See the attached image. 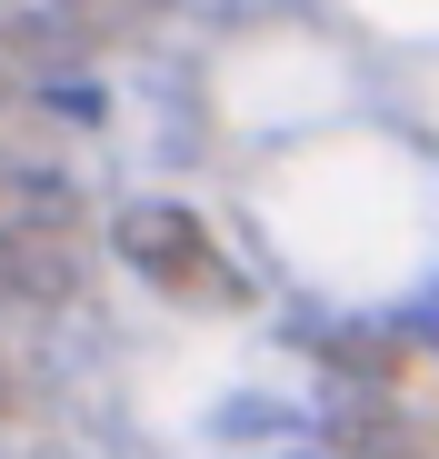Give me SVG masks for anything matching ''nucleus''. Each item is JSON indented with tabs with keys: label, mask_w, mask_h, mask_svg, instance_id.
<instances>
[{
	"label": "nucleus",
	"mask_w": 439,
	"mask_h": 459,
	"mask_svg": "<svg viewBox=\"0 0 439 459\" xmlns=\"http://www.w3.org/2000/svg\"><path fill=\"white\" fill-rule=\"evenodd\" d=\"M330 459H429V429H419L400 400L359 390V400L330 410Z\"/></svg>",
	"instance_id": "7ed1b4c3"
},
{
	"label": "nucleus",
	"mask_w": 439,
	"mask_h": 459,
	"mask_svg": "<svg viewBox=\"0 0 439 459\" xmlns=\"http://www.w3.org/2000/svg\"><path fill=\"white\" fill-rule=\"evenodd\" d=\"M0 290L11 299H70L81 290V230H0Z\"/></svg>",
	"instance_id": "f03ea898"
},
{
	"label": "nucleus",
	"mask_w": 439,
	"mask_h": 459,
	"mask_svg": "<svg viewBox=\"0 0 439 459\" xmlns=\"http://www.w3.org/2000/svg\"><path fill=\"white\" fill-rule=\"evenodd\" d=\"M110 240H120V260H130L140 280L170 290V299H240V270L220 260L210 220H200V210H180V200H130Z\"/></svg>",
	"instance_id": "f257e3e1"
},
{
	"label": "nucleus",
	"mask_w": 439,
	"mask_h": 459,
	"mask_svg": "<svg viewBox=\"0 0 439 459\" xmlns=\"http://www.w3.org/2000/svg\"><path fill=\"white\" fill-rule=\"evenodd\" d=\"M11 410H21V369L0 359V420H11Z\"/></svg>",
	"instance_id": "423d86ee"
},
{
	"label": "nucleus",
	"mask_w": 439,
	"mask_h": 459,
	"mask_svg": "<svg viewBox=\"0 0 439 459\" xmlns=\"http://www.w3.org/2000/svg\"><path fill=\"white\" fill-rule=\"evenodd\" d=\"M310 350H320L330 369H359V379H390V369H400V340H380V330H320Z\"/></svg>",
	"instance_id": "20e7f679"
},
{
	"label": "nucleus",
	"mask_w": 439,
	"mask_h": 459,
	"mask_svg": "<svg viewBox=\"0 0 439 459\" xmlns=\"http://www.w3.org/2000/svg\"><path fill=\"white\" fill-rule=\"evenodd\" d=\"M60 21L81 30V40H100V30H151L160 0H60Z\"/></svg>",
	"instance_id": "39448f33"
}]
</instances>
